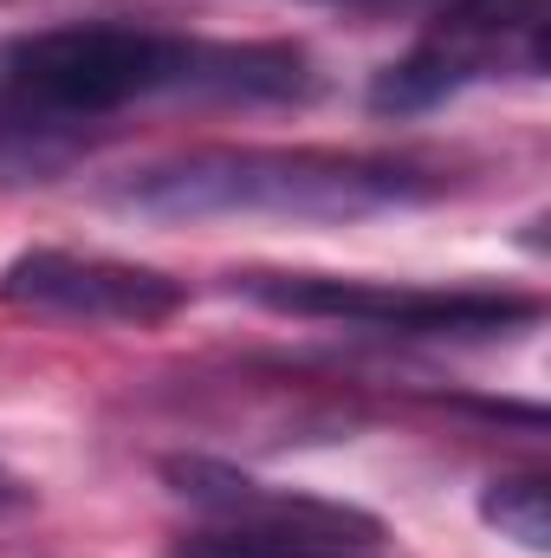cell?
I'll return each mask as SVG.
<instances>
[{
	"label": "cell",
	"instance_id": "6da1fadb",
	"mask_svg": "<svg viewBox=\"0 0 551 558\" xmlns=\"http://www.w3.org/2000/svg\"><path fill=\"white\" fill-rule=\"evenodd\" d=\"M318 65L285 39H195L143 20H59L0 39V131L72 137L137 105H298Z\"/></svg>",
	"mask_w": 551,
	"mask_h": 558
},
{
	"label": "cell",
	"instance_id": "7a4b0ae2",
	"mask_svg": "<svg viewBox=\"0 0 551 558\" xmlns=\"http://www.w3.org/2000/svg\"><path fill=\"white\" fill-rule=\"evenodd\" d=\"M461 189V162L434 149L331 143H201L156 156L105 189L143 221H364Z\"/></svg>",
	"mask_w": 551,
	"mask_h": 558
},
{
	"label": "cell",
	"instance_id": "3957f363",
	"mask_svg": "<svg viewBox=\"0 0 551 558\" xmlns=\"http://www.w3.org/2000/svg\"><path fill=\"white\" fill-rule=\"evenodd\" d=\"M241 299L285 312V318H325L377 338H434V344H487L519 338L546 318L539 292L513 286H409V279H351V274H292V267H247L228 274Z\"/></svg>",
	"mask_w": 551,
	"mask_h": 558
},
{
	"label": "cell",
	"instance_id": "277c9868",
	"mask_svg": "<svg viewBox=\"0 0 551 558\" xmlns=\"http://www.w3.org/2000/svg\"><path fill=\"white\" fill-rule=\"evenodd\" d=\"M546 72V0H448L428 13L409 52L370 78L377 118H421L487 78Z\"/></svg>",
	"mask_w": 551,
	"mask_h": 558
},
{
	"label": "cell",
	"instance_id": "5b68a950",
	"mask_svg": "<svg viewBox=\"0 0 551 558\" xmlns=\"http://www.w3.org/2000/svg\"><path fill=\"white\" fill-rule=\"evenodd\" d=\"M0 305L59 325H169L188 305V286L162 267L85 254V247H26L0 267Z\"/></svg>",
	"mask_w": 551,
	"mask_h": 558
},
{
	"label": "cell",
	"instance_id": "8992f818",
	"mask_svg": "<svg viewBox=\"0 0 551 558\" xmlns=\"http://www.w3.org/2000/svg\"><path fill=\"white\" fill-rule=\"evenodd\" d=\"M162 481L175 487V500H188L195 520L215 526H260V533H338V539H390L377 513L325 500V494H298L260 474H241L234 461L215 454H175L162 468Z\"/></svg>",
	"mask_w": 551,
	"mask_h": 558
},
{
	"label": "cell",
	"instance_id": "52a82bcc",
	"mask_svg": "<svg viewBox=\"0 0 551 558\" xmlns=\"http://www.w3.org/2000/svg\"><path fill=\"white\" fill-rule=\"evenodd\" d=\"M169 558H390V539H338V533H260L195 520Z\"/></svg>",
	"mask_w": 551,
	"mask_h": 558
},
{
	"label": "cell",
	"instance_id": "ba28073f",
	"mask_svg": "<svg viewBox=\"0 0 551 558\" xmlns=\"http://www.w3.org/2000/svg\"><path fill=\"white\" fill-rule=\"evenodd\" d=\"M480 520H487L500 539H513L519 553L546 558L551 553V494H546V474H500V481H487V494H480Z\"/></svg>",
	"mask_w": 551,
	"mask_h": 558
},
{
	"label": "cell",
	"instance_id": "9c48e42d",
	"mask_svg": "<svg viewBox=\"0 0 551 558\" xmlns=\"http://www.w3.org/2000/svg\"><path fill=\"white\" fill-rule=\"evenodd\" d=\"M13 507H26V487H20V481L0 468V513H13Z\"/></svg>",
	"mask_w": 551,
	"mask_h": 558
}]
</instances>
